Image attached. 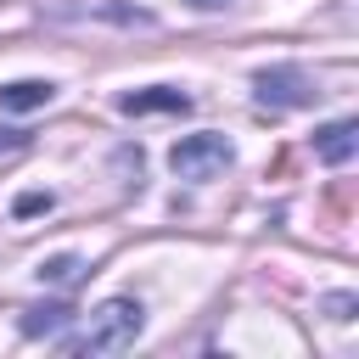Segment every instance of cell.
<instances>
[{
    "label": "cell",
    "instance_id": "8992f818",
    "mask_svg": "<svg viewBox=\"0 0 359 359\" xmlns=\"http://www.w3.org/2000/svg\"><path fill=\"white\" fill-rule=\"evenodd\" d=\"M50 95H56V84H45V79H17V84L0 90V101H6L11 112H34V107H45Z\"/></svg>",
    "mask_w": 359,
    "mask_h": 359
},
{
    "label": "cell",
    "instance_id": "7a4b0ae2",
    "mask_svg": "<svg viewBox=\"0 0 359 359\" xmlns=\"http://www.w3.org/2000/svg\"><path fill=\"white\" fill-rule=\"evenodd\" d=\"M230 140L224 135H185V140H174V151H168V168L180 174V180H213L219 168H230Z\"/></svg>",
    "mask_w": 359,
    "mask_h": 359
},
{
    "label": "cell",
    "instance_id": "9c48e42d",
    "mask_svg": "<svg viewBox=\"0 0 359 359\" xmlns=\"http://www.w3.org/2000/svg\"><path fill=\"white\" fill-rule=\"evenodd\" d=\"M50 208V191H28V196H17V219H28V213H45Z\"/></svg>",
    "mask_w": 359,
    "mask_h": 359
},
{
    "label": "cell",
    "instance_id": "ba28073f",
    "mask_svg": "<svg viewBox=\"0 0 359 359\" xmlns=\"http://www.w3.org/2000/svg\"><path fill=\"white\" fill-rule=\"evenodd\" d=\"M73 275H79V258H50V264H39V280H56V286H62V280H73Z\"/></svg>",
    "mask_w": 359,
    "mask_h": 359
},
{
    "label": "cell",
    "instance_id": "3957f363",
    "mask_svg": "<svg viewBox=\"0 0 359 359\" xmlns=\"http://www.w3.org/2000/svg\"><path fill=\"white\" fill-rule=\"evenodd\" d=\"M258 101L264 107H309V79L297 67H264L258 73Z\"/></svg>",
    "mask_w": 359,
    "mask_h": 359
},
{
    "label": "cell",
    "instance_id": "8fae6325",
    "mask_svg": "<svg viewBox=\"0 0 359 359\" xmlns=\"http://www.w3.org/2000/svg\"><path fill=\"white\" fill-rule=\"evenodd\" d=\"M196 11H219V6H230V0H191Z\"/></svg>",
    "mask_w": 359,
    "mask_h": 359
},
{
    "label": "cell",
    "instance_id": "277c9868",
    "mask_svg": "<svg viewBox=\"0 0 359 359\" xmlns=\"http://www.w3.org/2000/svg\"><path fill=\"white\" fill-rule=\"evenodd\" d=\"M353 151H359V123H353V118H337V123H325V129L314 135V157L331 163V168H342Z\"/></svg>",
    "mask_w": 359,
    "mask_h": 359
},
{
    "label": "cell",
    "instance_id": "6da1fadb",
    "mask_svg": "<svg viewBox=\"0 0 359 359\" xmlns=\"http://www.w3.org/2000/svg\"><path fill=\"white\" fill-rule=\"evenodd\" d=\"M135 337H140V303L112 297V303H101V309L84 320V331H73L62 348H67V353H84V359H101V353H123Z\"/></svg>",
    "mask_w": 359,
    "mask_h": 359
},
{
    "label": "cell",
    "instance_id": "52a82bcc",
    "mask_svg": "<svg viewBox=\"0 0 359 359\" xmlns=\"http://www.w3.org/2000/svg\"><path fill=\"white\" fill-rule=\"evenodd\" d=\"M67 303H45V309H28L22 314V337H56L62 325H67Z\"/></svg>",
    "mask_w": 359,
    "mask_h": 359
},
{
    "label": "cell",
    "instance_id": "30bf717a",
    "mask_svg": "<svg viewBox=\"0 0 359 359\" xmlns=\"http://www.w3.org/2000/svg\"><path fill=\"white\" fill-rule=\"evenodd\" d=\"M325 314L348 320V314H353V292H337V297H325Z\"/></svg>",
    "mask_w": 359,
    "mask_h": 359
},
{
    "label": "cell",
    "instance_id": "5b68a950",
    "mask_svg": "<svg viewBox=\"0 0 359 359\" xmlns=\"http://www.w3.org/2000/svg\"><path fill=\"white\" fill-rule=\"evenodd\" d=\"M118 107H123L129 118H140V112H191V95H185V90H168V84H151V90L118 95Z\"/></svg>",
    "mask_w": 359,
    "mask_h": 359
}]
</instances>
